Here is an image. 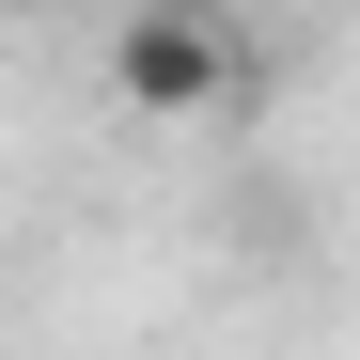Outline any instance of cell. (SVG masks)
Here are the masks:
<instances>
[{"label":"cell","mask_w":360,"mask_h":360,"mask_svg":"<svg viewBox=\"0 0 360 360\" xmlns=\"http://www.w3.org/2000/svg\"><path fill=\"white\" fill-rule=\"evenodd\" d=\"M110 94L157 110V126H188V110H219V94H235V32L204 16V0H141V16L110 32Z\"/></svg>","instance_id":"6da1fadb"}]
</instances>
